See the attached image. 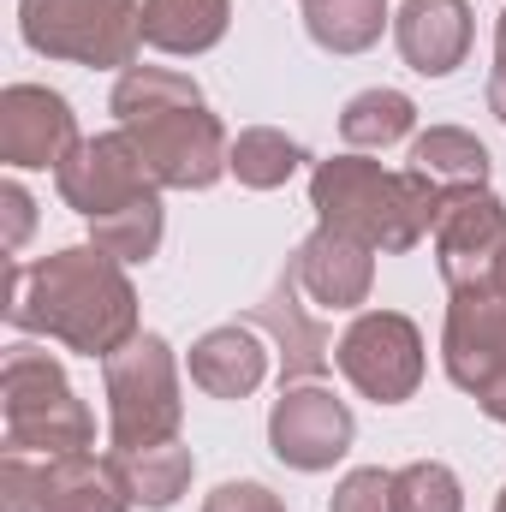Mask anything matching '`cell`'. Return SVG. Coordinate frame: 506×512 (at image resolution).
<instances>
[{
  "mask_svg": "<svg viewBox=\"0 0 506 512\" xmlns=\"http://www.w3.org/2000/svg\"><path fill=\"white\" fill-rule=\"evenodd\" d=\"M334 364L346 370V382L358 387L364 399L399 405V399H411L417 382H423V334H417V322L399 316V310H364V316L340 334Z\"/></svg>",
  "mask_w": 506,
  "mask_h": 512,
  "instance_id": "9",
  "label": "cell"
},
{
  "mask_svg": "<svg viewBox=\"0 0 506 512\" xmlns=\"http://www.w3.org/2000/svg\"><path fill=\"white\" fill-rule=\"evenodd\" d=\"M102 387H108V441L114 453H143L167 447L179 435L185 399H179V364L161 334H137L114 358H102Z\"/></svg>",
  "mask_w": 506,
  "mask_h": 512,
  "instance_id": "5",
  "label": "cell"
},
{
  "mask_svg": "<svg viewBox=\"0 0 506 512\" xmlns=\"http://www.w3.org/2000/svg\"><path fill=\"white\" fill-rule=\"evenodd\" d=\"M18 30L48 60L131 72L143 42V6L137 0H18Z\"/></svg>",
  "mask_w": 506,
  "mask_h": 512,
  "instance_id": "6",
  "label": "cell"
},
{
  "mask_svg": "<svg viewBox=\"0 0 506 512\" xmlns=\"http://www.w3.org/2000/svg\"><path fill=\"white\" fill-rule=\"evenodd\" d=\"M411 126H417V108H411L405 90H364L340 114V137L352 149H387V143L411 137Z\"/></svg>",
  "mask_w": 506,
  "mask_h": 512,
  "instance_id": "22",
  "label": "cell"
},
{
  "mask_svg": "<svg viewBox=\"0 0 506 512\" xmlns=\"http://www.w3.org/2000/svg\"><path fill=\"white\" fill-rule=\"evenodd\" d=\"M489 114L506 126V6L501 24H495V72H489Z\"/></svg>",
  "mask_w": 506,
  "mask_h": 512,
  "instance_id": "29",
  "label": "cell"
},
{
  "mask_svg": "<svg viewBox=\"0 0 506 512\" xmlns=\"http://www.w3.org/2000/svg\"><path fill=\"white\" fill-rule=\"evenodd\" d=\"M411 167L423 179H435L441 191H459V185H489V149L459 126H429L411 143Z\"/></svg>",
  "mask_w": 506,
  "mask_h": 512,
  "instance_id": "19",
  "label": "cell"
},
{
  "mask_svg": "<svg viewBox=\"0 0 506 512\" xmlns=\"http://www.w3.org/2000/svg\"><path fill=\"white\" fill-rule=\"evenodd\" d=\"M495 292H506V251H501V262H495V280H489Z\"/></svg>",
  "mask_w": 506,
  "mask_h": 512,
  "instance_id": "30",
  "label": "cell"
},
{
  "mask_svg": "<svg viewBox=\"0 0 506 512\" xmlns=\"http://www.w3.org/2000/svg\"><path fill=\"white\" fill-rule=\"evenodd\" d=\"M441 364L453 387H465L495 423H506V292L495 286L453 292L441 328Z\"/></svg>",
  "mask_w": 506,
  "mask_h": 512,
  "instance_id": "8",
  "label": "cell"
},
{
  "mask_svg": "<svg viewBox=\"0 0 506 512\" xmlns=\"http://www.w3.org/2000/svg\"><path fill=\"white\" fill-rule=\"evenodd\" d=\"M203 512H286V507H280V495L262 489V483H221V489L203 501Z\"/></svg>",
  "mask_w": 506,
  "mask_h": 512,
  "instance_id": "27",
  "label": "cell"
},
{
  "mask_svg": "<svg viewBox=\"0 0 506 512\" xmlns=\"http://www.w3.org/2000/svg\"><path fill=\"white\" fill-rule=\"evenodd\" d=\"M108 108L161 191H209L221 173H233L227 126L209 114L203 90L185 72L131 66V72H120Z\"/></svg>",
  "mask_w": 506,
  "mask_h": 512,
  "instance_id": "2",
  "label": "cell"
},
{
  "mask_svg": "<svg viewBox=\"0 0 506 512\" xmlns=\"http://www.w3.org/2000/svg\"><path fill=\"white\" fill-rule=\"evenodd\" d=\"M506 251V203L489 185H459L441 203L435 221V262L447 292H477L495 280V262Z\"/></svg>",
  "mask_w": 506,
  "mask_h": 512,
  "instance_id": "11",
  "label": "cell"
},
{
  "mask_svg": "<svg viewBox=\"0 0 506 512\" xmlns=\"http://www.w3.org/2000/svg\"><path fill=\"white\" fill-rule=\"evenodd\" d=\"M393 507L399 512H465V489L441 459H411L393 471Z\"/></svg>",
  "mask_w": 506,
  "mask_h": 512,
  "instance_id": "25",
  "label": "cell"
},
{
  "mask_svg": "<svg viewBox=\"0 0 506 512\" xmlns=\"http://www.w3.org/2000/svg\"><path fill=\"white\" fill-rule=\"evenodd\" d=\"M54 185L66 197V209H78L84 221L114 215L137 197H155L161 185L149 179L143 155L131 149L126 131H102V137H78V149L54 167Z\"/></svg>",
  "mask_w": 506,
  "mask_h": 512,
  "instance_id": "12",
  "label": "cell"
},
{
  "mask_svg": "<svg viewBox=\"0 0 506 512\" xmlns=\"http://www.w3.org/2000/svg\"><path fill=\"white\" fill-rule=\"evenodd\" d=\"M393 42L411 72L447 78L471 54V6L465 0H405L393 12Z\"/></svg>",
  "mask_w": 506,
  "mask_h": 512,
  "instance_id": "16",
  "label": "cell"
},
{
  "mask_svg": "<svg viewBox=\"0 0 506 512\" xmlns=\"http://www.w3.org/2000/svg\"><path fill=\"white\" fill-rule=\"evenodd\" d=\"M328 512H399L393 507V471L381 465H364V471H346Z\"/></svg>",
  "mask_w": 506,
  "mask_h": 512,
  "instance_id": "26",
  "label": "cell"
},
{
  "mask_svg": "<svg viewBox=\"0 0 506 512\" xmlns=\"http://www.w3.org/2000/svg\"><path fill=\"white\" fill-rule=\"evenodd\" d=\"M90 233H96L90 245H102V251L120 256V262H149V256L161 251V233H167L161 191H155V197H137L126 209H114V215H96Z\"/></svg>",
  "mask_w": 506,
  "mask_h": 512,
  "instance_id": "24",
  "label": "cell"
},
{
  "mask_svg": "<svg viewBox=\"0 0 506 512\" xmlns=\"http://www.w3.org/2000/svg\"><path fill=\"white\" fill-rule=\"evenodd\" d=\"M304 24L328 54H364L387 30V0H304Z\"/></svg>",
  "mask_w": 506,
  "mask_h": 512,
  "instance_id": "20",
  "label": "cell"
},
{
  "mask_svg": "<svg viewBox=\"0 0 506 512\" xmlns=\"http://www.w3.org/2000/svg\"><path fill=\"white\" fill-rule=\"evenodd\" d=\"M495 512H506V489H501V501H495Z\"/></svg>",
  "mask_w": 506,
  "mask_h": 512,
  "instance_id": "31",
  "label": "cell"
},
{
  "mask_svg": "<svg viewBox=\"0 0 506 512\" xmlns=\"http://www.w3.org/2000/svg\"><path fill=\"white\" fill-rule=\"evenodd\" d=\"M441 203H447V191L435 179H423L417 167L393 173L364 155H334V161H316V173H310L316 221L387 256L423 245L441 221Z\"/></svg>",
  "mask_w": 506,
  "mask_h": 512,
  "instance_id": "3",
  "label": "cell"
},
{
  "mask_svg": "<svg viewBox=\"0 0 506 512\" xmlns=\"http://www.w3.org/2000/svg\"><path fill=\"white\" fill-rule=\"evenodd\" d=\"M298 274H292V262H286V274L274 280V292L262 298L251 310V328H262L268 340H274V352H280V387L292 382H316L328 364H334V334H328V322H316L304 304H298Z\"/></svg>",
  "mask_w": 506,
  "mask_h": 512,
  "instance_id": "14",
  "label": "cell"
},
{
  "mask_svg": "<svg viewBox=\"0 0 506 512\" xmlns=\"http://www.w3.org/2000/svg\"><path fill=\"white\" fill-rule=\"evenodd\" d=\"M78 149V114L48 84L0 90V161L6 167H60Z\"/></svg>",
  "mask_w": 506,
  "mask_h": 512,
  "instance_id": "13",
  "label": "cell"
},
{
  "mask_svg": "<svg viewBox=\"0 0 506 512\" xmlns=\"http://www.w3.org/2000/svg\"><path fill=\"white\" fill-rule=\"evenodd\" d=\"M0 215H6V251H18L30 239V227H36V203H30V191L18 179L0 185Z\"/></svg>",
  "mask_w": 506,
  "mask_h": 512,
  "instance_id": "28",
  "label": "cell"
},
{
  "mask_svg": "<svg viewBox=\"0 0 506 512\" xmlns=\"http://www.w3.org/2000/svg\"><path fill=\"white\" fill-rule=\"evenodd\" d=\"M292 274H298V286L316 304L358 310L370 298V286H376V251L358 245V239H346V233H334V227H316L298 245V256H292Z\"/></svg>",
  "mask_w": 506,
  "mask_h": 512,
  "instance_id": "15",
  "label": "cell"
},
{
  "mask_svg": "<svg viewBox=\"0 0 506 512\" xmlns=\"http://www.w3.org/2000/svg\"><path fill=\"white\" fill-rule=\"evenodd\" d=\"M6 322L18 334L60 340L78 358H114L137 340V286L126 262L102 245H66L42 262L12 268Z\"/></svg>",
  "mask_w": 506,
  "mask_h": 512,
  "instance_id": "1",
  "label": "cell"
},
{
  "mask_svg": "<svg viewBox=\"0 0 506 512\" xmlns=\"http://www.w3.org/2000/svg\"><path fill=\"white\" fill-rule=\"evenodd\" d=\"M352 435H358L352 405L334 399V387L292 382L280 387V399L268 411V447L292 471H334L352 453Z\"/></svg>",
  "mask_w": 506,
  "mask_h": 512,
  "instance_id": "10",
  "label": "cell"
},
{
  "mask_svg": "<svg viewBox=\"0 0 506 512\" xmlns=\"http://www.w3.org/2000/svg\"><path fill=\"white\" fill-rule=\"evenodd\" d=\"M304 161H310L304 143L286 137V131H274V126H251V131L233 137V173H239V185H251V191L286 185Z\"/></svg>",
  "mask_w": 506,
  "mask_h": 512,
  "instance_id": "21",
  "label": "cell"
},
{
  "mask_svg": "<svg viewBox=\"0 0 506 512\" xmlns=\"http://www.w3.org/2000/svg\"><path fill=\"white\" fill-rule=\"evenodd\" d=\"M0 411H6V453L66 459V453H90L96 441V417L72 393L60 358L30 340L12 346L0 364Z\"/></svg>",
  "mask_w": 506,
  "mask_h": 512,
  "instance_id": "4",
  "label": "cell"
},
{
  "mask_svg": "<svg viewBox=\"0 0 506 512\" xmlns=\"http://www.w3.org/2000/svg\"><path fill=\"white\" fill-rule=\"evenodd\" d=\"M120 459H126V477H131L137 507H149V512L173 507V501L191 489V471H197L191 447H179V441H167V447H143V453H120Z\"/></svg>",
  "mask_w": 506,
  "mask_h": 512,
  "instance_id": "23",
  "label": "cell"
},
{
  "mask_svg": "<svg viewBox=\"0 0 506 512\" xmlns=\"http://www.w3.org/2000/svg\"><path fill=\"white\" fill-rule=\"evenodd\" d=\"M233 0H143V42L161 54H209L227 36Z\"/></svg>",
  "mask_w": 506,
  "mask_h": 512,
  "instance_id": "18",
  "label": "cell"
},
{
  "mask_svg": "<svg viewBox=\"0 0 506 512\" xmlns=\"http://www.w3.org/2000/svg\"><path fill=\"white\" fill-rule=\"evenodd\" d=\"M126 459L108 453H66V459H30L6 453L0 459V512H131Z\"/></svg>",
  "mask_w": 506,
  "mask_h": 512,
  "instance_id": "7",
  "label": "cell"
},
{
  "mask_svg": "<svg viewBox=\"0 0 506 512\" xmlns=\"http://www.w3.org/2000/svg\"><path fill=\"white\" fill-rule=\"evenodd\" d=\"M268 376V346L256 340L251 322H227L209 328L191 346V382L203 387L209 399H251Z\"/></svg>",
  "mask_w": 506,
  "mask_h": 512,
  "instance_id": "17",
  "label": "cell"
}]
</instances>
